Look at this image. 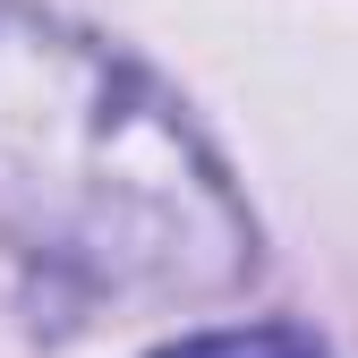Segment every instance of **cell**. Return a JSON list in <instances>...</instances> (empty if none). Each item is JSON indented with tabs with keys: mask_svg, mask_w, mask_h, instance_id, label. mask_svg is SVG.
I'll list each match as a JSON object with an SVG mask.
<instances>
[{
	"mask_svg": "<svg viewBox=\"0 0 358 358\" xmlns=\"http://www.w3.org/2000/svg\"><path fill=\"white\" fill-rule=\"evenodd\" d=\"M0 239L111 299H213L256 264V222L179 103L34 9H0Z\"/></svg>",
	"mask_w": 358,
	"mask_h": 358,
	"instance_id": "obj_1",
	"label": "cell"
},
{
	"mask_svg": "<svg viewBox=\"0 0 358 358\" xmlns=\"http://www.w3.org/2000/svg\"><path fill=\"white\" fill-rule=\"evenodd\" d=\"M154 358H324L316 333L299 324H239V333H196V341H171Z\"/></svg>",
	"mask_w": 358,
	"mask_h": 358,
	"instance_id": "obj_2",
	"label": "cell"
}]
</instances>
